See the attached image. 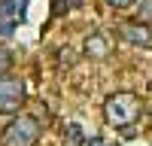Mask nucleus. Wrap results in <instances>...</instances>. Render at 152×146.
<instances>
[{"mask_svg": "<svg viewBox=\"0 0 152 146\" xmlns=\"http://www.w3.org/2000/svg\"><path fill=\"white\" fill-rule=\"evenodd\" d=\"M9 70H12V52L6 46H0V76H6Z\"/></svg>", "mask_w": 152, "mask_h": 146, "instance_id": "6e6552de", "label": "nucleus"}, {"mask_svg": "<svg viewBox=\"0 0 152 146\" xmlns=\"http://www.w3.org/2000/svg\"><path fill=\"white\" fill-rule=\"evenodd\" d=\"M143 116V104L134 91H116L104 101V119L119 131H131V125Z\"/></svg>", "mask_w": 152, "mask_h": 146, "instance_id": "f257e3e1", "label": "nucleus"}, {"mask_svg": "<svg viewBox=\"0 0 152 146\" xmlns=\"http://www.w3.org/2000/svg\"><path fill=\"white\" fill-rule=\"evenodd\" d=\"M24 15L21 0H0V21H18Z\"/></svg>", "mask_w": 152, "mask_h": 146, "instance_id": "423d86ee", "label": "nucleus"}, {"mask_svg": "<svg viewBox=\"0 0 152 146\" xmlns=\"http://www.w3.org/2000/svg\"><path fill=\"white\" fill-rule=\"evenodd\" d=\"M52 3H55L52 12H55V15H61V12H67V9H76L82 0H52Z\"/></svg>", "mask_w": 152, "mask_h": 146, "instance_id": "1a4fd4ad", "label": "nucleus"}, {"mask_svg": "<svg viewBox=\"0 0 152 146\" xmlns=\"http://www.w3.org/2000/svg\"><path fill=\"white\" fill-rule=\"evenodd\" d=\"M119 34H122V40H128L134 46H143V49L152 46V34H149L146 24H140V21H125V24H119Z\"/></svg>", "mask_w": 152, "mask_h": 146, "instance_id": "20e7f679", "label": "nucleus"}, {"mask_svg": "<svg viewBox=\"0 0 152 146\" xmlns=\"http://www.w3.org/2000/svg\"><path fill=\"white\" fill-rule=\"evenodd\" d=\"M82 143H85L82 125H76V122H70V125L64 128V146H82Z\"/></svg>", "mask_w": 152, "mask_h": 146, "instance_id": "0eeeda50", "label": "nucleus"}, {"mask_svg": "<svg viewBox=\"0 0 152 146\" xmlns=\"http://www.w3.org/2000/svg\"><path fill=\"white\" fill-rule=\"evenodd\" d=\"M143 18H152V0H143Z\"/></svg>", "mask_w": 152, "mask_h": 146, "instance_id": "9b49d317", "label": "nucleus"}, {"mask_svg": "<svg viewBox=\"0 0 152 146\" xmlns=\"http://www.w3.org/2000/svg\"><path fill=\"white\" fill-rule=\"evenodd\" d=\"M24 107V79L21 76H0V113L15 116Z\"/></svg>", "mask_w": 152, "mask_h": 146, "instance_id": "7ed1b4c3", "label": "nucleus"}, {"mask_svg": "<svg viewBox=\"0 0 152 146\" xmlns=\"http://www.w3.org/2000/svg\"><path fill=\"white\" fill-rule=\"evenodd\" d=\"M88 146H107V143H104V140H100V137H94V140H91V143H88Z\"/></svg>", "mask_w": 152, "mask_h": 146, "instance_id": "f8f14e48", "label": "nucleus"}, {"mask_svg": "<svg viewBox=\"0 0 152 146\" xmlns=\"http://www.w3.org/2000/svg\"><path fill=\"white\" fill-rule=\"evenodd\" d=\"M40 134H43L40 119L28 116V113H18L3 131V146H37Z\"/></svg>", "mask_w": 152, "mask_h": 146, "instance_id": "f03ea898", "label": "nucleus"}, {"mask_svg": "<svg viewBox=\"0 0 152 146\" xmlns=\"http://www.w3.org/2000/svg\"><path fill=\"white\" fill-rule=\"evenodd\" d=\"M107 3L113 6V9H128V6H134L137 0H107Z\"/></svg>", "mask_w": 152, "mask_h": 146, "instance_id": "9d476101", "label": "nucleus"}, {"mask_svg": "<svg viewBox=\"0 0 152 146\" xmlns=\"http://www.w3.org/2000/svg\"><path fill=\"white\" fill-rule=\"evenodd\" d=\"M85 55L88 58H107L110 55V43H107V36L104 34H88L85 36Z\"/></svg>", "mask_w": 152, "mask_h": 146, "instance_id": "39448f33", "label": "nucleus"}]
</instances>
